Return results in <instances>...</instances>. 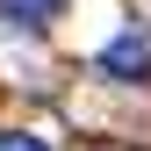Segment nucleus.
Returning <instances> with one entry per match:
<instances>
[{"label":"nucleus","instance_id":"nucleus-1","mask_svg":"<svg viewBox=\"0 0 151 151\" xmlns=\"http://www.w3.org/2000/svg\"><path fill=\"white\" fill-rule=\"evenodd\" d=\"M101 72L122 86H144L151 79V43L144 36H115V43H101Z\"/></svg>","mask_w":151,"mask_h":151},{"label":"nucleus","instance_id":"nucleus-2","mask_svg":"<svg viewBox=\"0 0 151 151\" xmlns=\"http://www.w3.org/2000/svg\"><path fill=\"white\" fill-rule=\"evenodd\" d=\"M0 151H50V144L29 137V129H0Z\"/></svg>","mask_w":151,"mask_h":151},{"label":"nucleus","instance_id":"nucleus-3","mask_svg":"<svg viewBox=\"0 0 151 151\" xmlns=\"http://www.w3.org/2000/svg\"><path fill=\"white\" fill-rule=\"evenodd\" d=\"M22 14H29V22H58V14H65V0H22Z\"/></svg>","mask_w":151,"mask_h":151},{"label":"nucleus","instance_id":"nucleus-4","mask_svg":"<svg viewBox=\"0 0 151 151\" xmlns=\"http://www.w3.org/2000/svg\"><path fill=\"white\" fill-rule=\"evenodd\" d=\"M7 14H14V0H0V22H7Z\"/></svg>","mask_w":151,"mask_h":151}]
</instances>
